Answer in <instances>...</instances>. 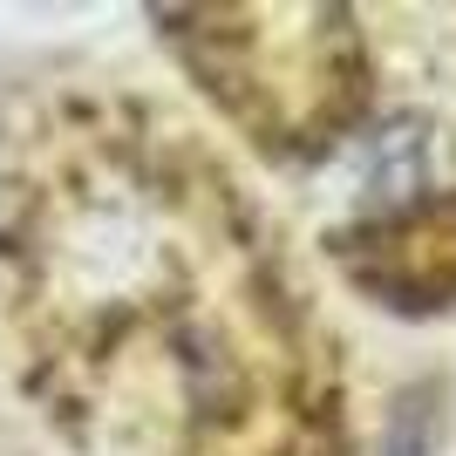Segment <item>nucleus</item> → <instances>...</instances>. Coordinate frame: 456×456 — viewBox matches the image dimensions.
I'll return each mask as SVG.
<instances>
[{
	"label": "nucleus",
	"instance_id": "1",
	"mask_svg": "<svg viewBox=\"0 0 456 456\" xmlns=\"http://www.w3.org/2000/svg\"><path fill=\"white\" fill-rule=\"evenodd\" d=\"M35 388L110 456H347L334 327L205 136L89 102L41 136L7 232Z\"/></svg>",
	"mask_w": 456,
	"mask_h": 456
},
{
	"label": "nucleus",
	"instance_id": "2",
	"mask_svg": "<svg viewBox=\"0 0 456 456\" xmlns=\"http://www.w3.org/2000/svg\"><path fill=\"white\" fill-rule=\"evenodd\" d=\"M211 61H198L205 89L246 123L259 143L293 151V143H321L362 110L368 95V48L341 7H280L273 41L280 61L266 55L259 35V7L246 14H205Z\"/></svg>",
	"mask_w": 456,
	"mask_h": 456
}]
</instances>
